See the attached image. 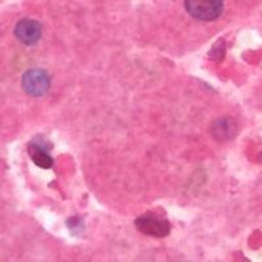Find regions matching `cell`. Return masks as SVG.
<instances>
[{
	"label": "cell",
	"instance_id": "obj_1",
	"mask_svg": "<svg viewBox=\"0 0 262 262\" xmlns=\"http://www.w3.org/2000/svg\"><path fill=\"white\" fill-rule=\"evenodd\" d=\"M185 8L196 20L214 21L223 12V0H185Z\"/></svg>",
	"mask_w": 262,
	"mask_h": 262
},
{
	"label": "cell",
	"instance_id": "obj_2",
	"mask_svg": "<svg viewBox=\"0 0 262 262\" xmlns=\"http://www.w3.org/2000/svg\"><path fill=\"white\" fill-rule=\"evenodd\" d=\"M135 227L140 232L152 237H165L170 232L169 222L156 214H143L135 221Z\"/></svg>",
	"mask_w": 262,
	"mask_h": 262
},
{
	"label": "cell",
	"instance_id": "obj_3",
	"mask_svg": "<svg viewBox=\"0 0 262 262\" xmlns=\"http://www.w3.org/2000/svg\"><path fill=\"white\" fill-rule=\"evenodd\" d=\"M23 88L28 95L33 97H41L50 90V78L43 70H29L23 76Z\"/></svg>",
	"mask_w": 262,
	"mask_h": 262
},
{
	"label": "cell",
	"instance_id": "obj_4",
	"mask_svg": "<svg viewBox=\"0 0 262 262\" xmlns=\"http://www.w3.org/2000/svg\"><path fill=\"white\" fill-rule=\"evenodd\" d=\"M15 36L27 46L36 45L42 36V27L38 21L24 18L18 21L15 28Z\"/></svg>",
	"mask_w": 262,
	"mask_h": 262
},
{
	"label": "cell",
	"instance_id": "obj_5",
	"mask_svg": "<svg viewBox=\"0 0 262 262\" xmlns=\"http://www.w3.org/2000/svg\"><path fill=\"white\" fill-rule=\"evenodd\" d=\"M29 156L37 167L43 168V169H49V168L53 167L54 159L49 154V146L32 142L29 144Z\"/></svg>",
	"mask_w": 262,
	"mask_h": 262
},
{
	"label": "cell",
	"instance_id": "obj_6",
	"mask_svg": "<svg viewBox=\"0 0 262 262\" xmlns=\"http://www.w3.org/2000/svg\"><path fill=\"white\" fill-rule=\"evenodd\" d=\"M236 125L233 119L231 118H221L212 123L211 134L219 142H226V140L232 139L236 134Z\"/></svg>",
	"mask_w": 262,
	"mask_h": 262
}]
</instances>
